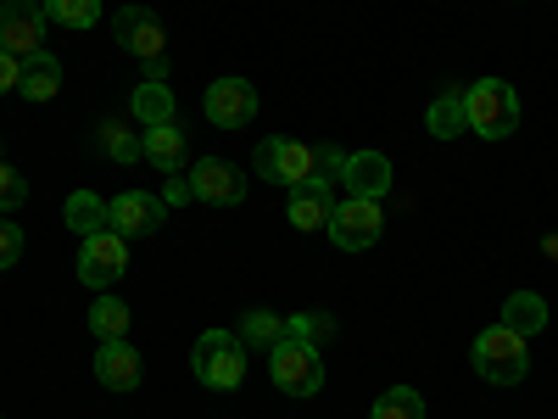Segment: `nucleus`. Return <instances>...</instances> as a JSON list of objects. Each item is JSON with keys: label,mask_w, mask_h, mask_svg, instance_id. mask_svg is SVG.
<instances>
[{"label": "nucleus", "mask_w": 558, "mask_h": 419, "mask_svg": "<svg viewBox=\"0 0 558 419\" xmlns=\"http://www.w3.org/2000/svg\"><path fill=\"white\" fill-rule=\"evenodd\" d=\"M463 112H470V129L486 140H508L520 129V96L502 79H475L463 89Z\"/></svg>", "instance_id": "nucleus-1"}, {"label": "nucleus", "mask_w": 558, "mask_h": 419, "mask_svg": "<svg viewBox=\"0 0 558 419\" xmlns=\"http://www.w3.org/2000/svg\"><path fill=\"white\" fill-rule=\"evenodd\" d=\"M268 375L279 392H291V397H313L324 386V352L296 342V336H279L268 347Z\"/></svg>", "instance_id": "nucleus-2"}, {"label": "nucleus", "mask_w": 558, "mask_h": 419, "mask_svg": "<svg viewBox=\"0 0 558 419\" xmlns=\"http://www.w3.org/2000/svg\"><path fill=\"white\" fill-rule=\"evenodd\" d=\"M470 352H475V375L492 381V386H520V381H525V369H531V358H525V336L502 331V324L481 331V342H475Z\"/></svg>", "instance_id": "nucleus-3"}, {"label": "nucleus", "mask_w": 558, "mask_h": 419, "mask_svg": "<svg viewBox=\"0 0 558 419\" xmlns=\"http://www.w3.org/2000/svg\"><path fill=\"white\" fill-rule=\"evenodd\" d=\"M191 369H196V381H202V386L235 392V386L246 381V342H241V336H229V331H207V336L196 342Z\"/></svg>", "instance_id": "nucleus-4"}, {"label": "nucleus", "mask_w": 558, "mask_h": 419, "mask_svg": "<svg viewBox=\"0 0 558 419\" xmlns=\"http://www.w3.org/2000/svg\"><path fill=\"white\" fill-rule=\"evenodd\" d=\"M123 268H129V247H123L118 229H96V236H84V247H78V279H84L89 291L118 286Z\"/></svg>", "instance_id": "nucleus-5"}, {"label": "nucleus", "mask_w": 558, "mask_h": 419, "mask_svg": "<svg viewBox=\"0 0 558 419\" xmlns=\"http://www.w3.org/2000/svg\"><path fill=\"white\" fill-rule=\"evenodd\" d=\"M380 224H386V213H380V202H363V196H352V202H336V213H330V241L341 247V252H368L380 241Z\"/></svg>", "instance_id": "nucleus-6"}, {"label": "nucleus", "mask_w": 558, "mask_h": 419, "mask_svg": "<svg viewBox=\"0 0 558 419\" xmlns=\"http://www.w3.org/2000/svg\"><path fill=\"white\" fill-rule=\"evenodd\" d=\"M252 168H257L268 184H307L313 168H318V157H313V146H302V140H263L257 157H252Z\"/></svg>", "instance_id": "nucleus-7"}, {"label": "nucleus", "mask_w": 558, "mask_h": 419, "mask_svg": "<svg viewBox=\"0 0 558 419\" xmlns=\"http://www.w3.org/2000/svg\"><path fill=\"white\" fill-rule=\"evenodd\" d=\"M112 34H118L123 51L140 57V62H162V51H168V34H162L157 12H146V7H123L112 17Z\"/></svg>", "instance_id": "nucleus-8"}, {"label": "nucleus", "mask_w": 558, "mask_h": 419, "mask_svg": "<svg viewBox=\"0 0 558 419\" xmlns=\"http://www.w3.org/2000/svg\"><path fill=\"white\" fill-rule=\"evenodd\" d=\"M45 39V7H34V0H7L0 7V51H12L17 62L39 51Z\"/></svg>", "instance_id": "nucleus-9"}, {"label": "nucleus", "mask_w": 558, "mask_h": 419, "mask_svg": "<svg viewBox=\"0 0 558 419\" xmlns=\"http://www.w3.org/2000/svg\"><path fill=\"white\" fill-rule=\"evenodd\" d=\"M202 107H207V123H218V129H241V123L257 118V89H252L246 79H213Z\"/></svg>", "instance_id": "nucleus-10"}, {"label": "nucleus", "mask_w": 558, "mask_h": 419, "mask_svg": "<svg viewBox=\"0 0 558 419\" xmlns=\"http://www.w3.org/2000/svg\"><path fill=\"white\" fill-rule=\"evenodd\" d=\"M191 191H196L202 202H213V207H235V202L246 196V173H241L235 163H223V157H202V163L191 168Z\"/></svg>", "instance_id": "nucleus-11"}, {"label": "nucleus", "mask_w": 558, "mask_h": 419, "mask_svg": "<svg viewBox=\"0 0 558 419\" xmlns=\"http://www.w3.org/2000/svg\"><path fill=\"white\" fill-rule=\"evenodd\" d=\"M162 224V202L146 196V191H123L107 202V229H118V236H151V229Z\"/></svg>", "instance_id": "nucleus-12"}, {"label": "nucleus", "mask_w": 558, "mask_h": 419, "mask_svg": "<svg viewBox=\"0 0 558 419\" xmlns=\"http://www.w3.org/2000/svg\"><path fill=\"white\" fill-rule=\"evenodd\" d=\"M341 184H347L352 196H363V202H380L391 191V157L386 152H352Z\"/></svg>", "instance_id": "nucleus-13"}, {"label": "nucleus", "mask_w": 558, "mask_h": 419, "mask_svg": "<svg viewBox=\"0 0 558 419\" xmlns=\"http://www.w3.org/2000/svg\"><path fill=\"white\" fill-rule=\"evenodd\" d=\"M96 381L107 392H134L140 386V352L129 342H101L96 347Z\"/></svg>", "instance_id": "nucleus-14"}, {"label": "nucleus", "mask_w": 558, "mask_h": 419, "mask_svg": "<svg viewBox=\"0 0 558 419\" xmlns=\"http://www.w3.org/2000/svg\"><path fill=\"white\" fill-rule=\"evenodd\" d=\"M336 213V196L324 179H307V184H291V224L296 229H324Z\"/></svg>", "instance_id": "nucleus-15"}, {"label": "nucleus", "mask_w": 558, "mask_h": 419, "mask_svg": "<svg viewBox=\"0 0 558 419\" xmlns=\"http://www.w3.org/2000/svg\"><path fill=\"white\" fill-rule=\"evenodd\" d=\"M17 89L28 101H51L57 89H62V62L51 57V51H34V57H23V73H17Z\"/></svg>", "instance_id": "nucleus-16"}, {"label": "nucleus", "mask_w": 558, "mask_h": 419, "mask_svg": "<svg viewBox=\"0 0 558 419\" xmlns=\"http://www.w3.org/2000/svg\"><path fill=\"white\" fill-rule=\"evenodd\" d=\"M140 146H146V163L162 168V173H179V168H184V134H179L173 123L146 129V134H140Z\"/></svg>", "instance_id": "nucleus-17"}, {"label": "nucleus", "mask_w": 558, "mask_h": 419, "mask_svg": "<svg viewBox=\"0 0 558 419\" xmlns=\"http://www.w3.org/2000/svg\"><path fill=\"white\" fill-rule=\"evenodd\" d=\"M502 331H514V336H536V331H547V302L536 297V291H520V297H508L502 302Z\"/></svg>", "instance_id": "nucleus-18"}, {"label": "nucleus", "mask_w": 558, "mask_h": 419, "mask_svg": "<svg viewBox=\"0 0 558 419\" xmlns=\"http://www.w3.org/2000/svg\"><path fill=\"white\" fill-rule=\"evenodd\" d=\"M134 123H146V129H157V123H173V89L162 84V79H146L134 89Z\"/></svg>", "instance_id": "nucleus-19"}, {"label": "nucleus", "mask_w": 558, "mask_h": 419, "mask_svg": "<svg viewBox=\"0 0 558 419\" xmlns=\"http://www.w3.org/2000/svg\"><path fill=\"white\" fill-rule=\"evenodd\" d=\"M89 331H96V342H123L129 336V302L101 291V302H89Z\"/></svg>", "instance_id": "nucleus-20"}, {"label": "nucleus", "mask_w": 558, "mask_h": 419, "mask_svg": "<svg viewBox=\"0 0 558 419\" xmlns=\"http://www.w3.org/2000/svg\"><path fill=\"white\" fill-rule=\"evenodd\" d=\"M425 123H430V134H436V140H452L458 129H470V112H463V96H458V89H447V96H436V101H430Z\"/></svg>", "instance_id": "nucleus-21"}, {"label": "nucleus", "mask_w": 558, "mask_h": 419, "mask_svg": "<svg viewBox=\"0 0 558 419\" xmlns=\"http://www.w3.org/2000/svg\"><path fill=\"white\" fill-rule=\"evenodd\" d=\"M68 224L78 229V236H96V229H107V202L96 191H73L68 196Z\"/></svg>", "instance_id": "nucleus-22"}, {"label": "nucleus", "mask_w": 558, "mask_h": 419, "mask_svg": "<svg viewBox=\"0 0 558 419\" xmlns=\"http://www.w3.org/2000/svg\"><path fill=\"white\" fill-rule=\"evenodd\" d=\"M368 419H425V397H418L413 386H391L375 397V414Z\"/></svg>", "instance_id": "nucleus-23"}, {"label": "nucleus", "mask_w": 558, "mask_h": 419, "mask_svg": "<svg viewBox=\"0 0 558 419\" xmlns=\"http://www.w3.org/2000/svg\"><path fill=\"white\" fill-rule=\"evenodd\" d=\"M45 17H57L62 28H96L101 23V0H39Z\"/></svg>", "instance_id": "nucleus-24"}, {"label": "nucleus", "mask_w": 558, "mask_h": 419, "mask_svg": "<svg viewBox=\"0 0 558 419\" xmlns=\"http://www.w3.org/2000/svg\"><path fill=\"white\" fill-rule=\"evenodd\" d=\"M101 152L112 163H140V157H146V146H140V134L129 123H101Z\"/></svg>", "instance_id": "nucleus-25"}, {"label": "nucleus", "mask_w": 558, "mask_h": 419, "mask_svg": "<svg viewBox=\"0 0 558 419\" xmlns=\"http://www.w3.org/2000/svg\"><path fill=\"white\" fill-rule=\"evenodd\" d=\"M286 336H296V342L318 347V342H330V336H336V324L324 319V313H296V319H286Z\"/></svg>", "instance_id": "nucleus-26"}, {"label": "nucleus", "mask_w": 558, "mask_h": 419, "mask_svg": "<svg viewBox=\"0 0 558 419\" xmlns=\"http://www.w3.org/2000/svg\"><path fill=\"white\" fill-rule=\"evenodd\" d=\"M279 336H286V324H279L274 313H246V324H241V342L246 347H274Z\"/></svg>", "instance_id": "nucleus-27"}, {"label": "nucleus", "mask_w": 558, "mask_h": 419, "mask_svg": "<svg viewBox=\"0 0 558 419\" xmlns=\"http://www.w3.org/2000/svg\"><path fill=\"white\" fill-rule=\"evenodd\" d=\"M23 202H28V179L7 157H0V213H17Z\"/></svg>", "instance_id": "nucleus-28"}, {"label": "nucleus", "mask_w": 558, "mask_h": 419, "mask_svg": "<svg viewBox=\"0 0 558 419\" xmlns=\"http://www.w3.org/2000/svg\"><path fill=\"white\" fill-rule=\"evenodd\" d=\"M313 157H318L313 179H324V184H330V179H341V173H347V152H341V146H324V152H313Z\"/></svg>", "instance_id": "nucleus-29"}, {"label": "nucleus", "mask_w": 558, "mask_h": 419, "mask_svg": "<svg viewBox=\"0 0 558 419\" xmlns=\"http://www.w3.org/2000/svg\"><path fill=\"white\" fill-rule=\"evenodd\" d=\"M17 258H23V229L0 218V268H12Z\"/></svg>", "instance_id": "nucleus-30"}, {"label": "nucleus", "mask_w": 558, "mask_h": 419, "mask_svg": "<svg viewBox=\"0 0 558 419\" xmlns=\"http://www.w3.org/2000/svg\"><path fill=\"white\" fill-rule=\"evenodd\" d=\"M17 73H23V62H17L12 51H0V96H7V89H17Z\"/></svg>", "instance_id": "nucleus-31"}, {"label": "nucleus", "mask_w": 558, "mask_h": 419, "mask_svg": "<svg viewBox=\"0 0 558 419\" xmlns=\"http://www.w3.org/2000/svg\"><path fill=\"white\" fill-rule=\"evenodd\" d=\"M184 196H196L191 179H173V184H168V202H184Z\"/></svg>", "instance_id": "nucleus-32"}, {"label": "nucleus", "mask_w": 558, "mask_h": 419, "mask_svg": "<svg viewBox=\"0 0 558 419\" xmlns=\"http://www.w3.org/2000/svg\"><path fill=\"white\" fill-rule=\"evenodd\" d=\"M547 252H553V258H558V236H547Z\"/></svg>", "instance_id": "nucleus-33"}, {"label": "nucleus", "mask_w": 558, "mask_h": 419, "mask_svg": "<svg viewBox=\"0 0 558 419\" xmlns=\"http://www.w3.org/2000/svg\"><path fill=\"white\" fill-rule=\"evenodd\" d=\"M0 7H7V0H0Z\"/></svg>", "instance_id": "nucleus-34"}]
</instances>
